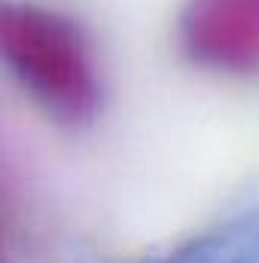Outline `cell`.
<instances>
[{"label":"cell","mask_w":259,"mask_h":263,"mask_svg":"<svg viewBox=\"0 0 259 263\" xmlns=\"http://www.w3.org/2000/svg\"><path fill=\"white\" fill-rule=\"evenodd\" d=\"M180 43L195 65L223 73L259 70V0H189Z\"/></svg>","instance_id":"7a4b0ae2"},{"label":"cell","mask_w":259,"mask_h":263,"mask_svg":"<svg viewBox=\"0 0 259 263\" xmlns=\"http://www.w3.org/2000/svg\"><path fill=\"white\" fill-rule=\"evenodd\" d=\"M0 52L18 86L55 120L85 123L98 110L95 59L67 15L37 3H3Z\"/></svg>","instance_id":"6da1fadb"}]
</instances>
